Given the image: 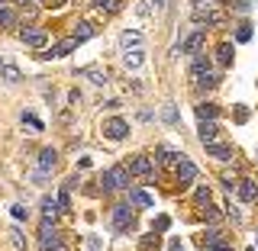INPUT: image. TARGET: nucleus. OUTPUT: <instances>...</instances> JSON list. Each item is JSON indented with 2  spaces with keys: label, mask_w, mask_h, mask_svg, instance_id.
Wrapping results in <instances>:
<instances>
[{
  "label": "nucleus",
  "mask_w": 258,
  "mask_h": 251,
  "mask_svg": "<svg viewBox=\"0 0 258 251\" xmlns=\"http://www.w3.org/2000/svg\"><path fill=\"white\" fill-rule=\"evenodd\" d=\"M161 116H165V123H168V126H181V116H177L174 103H165V107H161Z\"/></svg>",
  "instance_id": "nucleus-25"
},
{
  "label": "nucleus",
  "mask_w": 258,
  "mask_h": 251,
  "mask_svg": "<svg viewBox=\"0 0 258 251\" xmlns=\"http://www.w3.org/2000/svg\"><path fill=\"white\" fill-rule=\"evenodd\" d=\"M39 248L42 251H68L64 241H61V235H58V229H55V222L42 219V229H39Z\"/></svg>",
  "instance_id": "nucleus-1"
},
{
  "label": "nucleus",
  "mask_w": 258,
  "mask_h": 251,
  "mask_svg": "<svg viewBox=\"0 0 258 251\" xmlns=\"http://www.w3.org/2000/svg\"><path fill=\"white\" fill-rule=\"evenodd\" d=\"M216 61L220 64H232V42H223L216 48Z\"/></svg>",
  "instance_id": "nucleus-27"
},
{
  "label": "nucleus",
  "mask_w": 258,
  "mask_h": 251,
  "mask_svg": "<svg viewBox=\"0 0 258 251\" xmlns=\"http://www.w3.org/2000/svg\"><path fill=\"white\" fill-rule=\"evenodd\" d=\"M155 155H158V164H165V168H177V164H181V151H174V148H168V145H158V151H155Z\"/></svg>",
  "instance_id": "nucleus-13"
},
{
  "label": "nucleus",
  "mask_w": 258,
  "mask_h": 251,
  "mask_svg": "<svg viewBox=\"0 0 258 251\" xmlns=\"http://www.w3.org/2000/svg\"><path fill=\"white\" fill-rule=\"evenodd\" d=\"M48 7H64V0H52V4H48Z\"/></svg>",
  "instance_id": "nucleus-42"
},
{
  "label": "nucleus",
  "mask_w": 258,
  "mask_h": 251,
  "mask_svg": "<svg viewBox=\"0 0 258 251\" xmlns=\"http://www.w3.org/2000/svg\"><path fill=\"white\" fill-rule=\"evenodd\" d=\"M55 164H58V151H55V148H42V151H39V174L55 171Z\"/></svg>",
  "instance_id": "nucleus-15"
},
{
  "label": "nucleus",
  "mask_w": 258,
  "mask_h": 251,
  "mask_svg": "<svg viewBox=\"0 0 258 251\" xmlns=\"http://www.w3.org/2000/svg\"><path fill=\"white\" fill-rule=\"evenodd\" d=\"M207 251H210V248H207Z\"/></svg>",
  "instance_id": "nucleus-44"
},
{
  "label": "nucleus",
  "mask_w": 258,
  "mask_h": 251,
  "mask_svg": "<svg viewBox=\"0 0 258 251\" xmlns=\"http://www.w3.org/2000/svg\"><path fill=\"white\" fill-rule=\"evenodd\" d=\"M58 197H42V219L45 222H55V216H58Z\"/></svg>",
  "instance_id": "nucleus-19"
},
{
  "label": "nucleus",
  "mask_w": 258,
  "mask_h": 251,
  "mask_svg": "<svg viewBox=\"0 0 258 251\" xmlns=\"http://www.w3.org/2000/svg\"><path fill=\"white\" fill-rule=\"evenodd\" d=\"M13 4H23V7H26V4H42V0H13Z\"/></svg>",
  "instance_id": "nucleus-41"
},
{
  "label": "nucleus",
  "mask_w": 258,
  "mask_h": 251,
  "mask_svg": "<svg viewBox=\"0 0 258 251\" xmlns=\"http://www.w3.org/2000/svg\"><path fill=\"white\" fill-rule=\"evenodd\" d=\"M174 171H177V184H184V187L197 181V164H194L190 158H181V164H177Z\"/></svg>",
  "instance_id": "nucleus-8"
},
{
  "label": "nucleus",
  "mask_w": 258,
  "mask_h": 251,
  "mask_svg": "<svg viewBox=\"0 0 258 251\" xmlns=\"http://www.w3.org/2000/svg\"><path fill=\"white\" fill-rule=\"evenodd\" d=\"M216 116H220L216 103H197V119H216Z\"/></svg>",
  "instance_id": "nucleus-24"
},
{
  "label": "nucleus",
  "mask_w": 258,
  "mask_h": 251,
  "mask_svg": "<svg viewBox=\"0 0 258 251\" xmlns=\"http://www.w3.org/2000/svg\"><path fill=\"white\" fill-rule=\"evenodd\" d=\"M194 203H197V206H207L210 203V187H197V193H194Z\"/></svg>",
  "instance_id": "nucleus-32"
},
{
  "label": "nucleus",
  "mask_w": 258,
  "mask_h": 251,
  "mask_svg": "<svg viewBox=\"0 0 258 251\" xmlns=\"http://www.w3.org/2000/svg\"><path fill=\"white\" fill-rule=\"evenodd\" d=\"M78 45H81L78 39H75V36H68V39H61V42H55V45L42 55V58H48V61H52V58H64V55H71Z\"/></svg>",
  "instance_id": "nucleus-6"
},
{
  "label": "nucleus",
  "mask_w": 258,
  "mask_h": 251,
  "mask_svg": "<svg viewBox=\"0 0 258 251\" xmlns=\"http://www.w3.org/2000/svg\"><path fill=\"white\" fill-rule=\"evenodd\" d=\"M207 155L210 158H220V161H229L232 158V148H229V145H220V142H210L207 145Z\"/></svg>",
  "instance_id": "nucleus-20"
},
{
  "label": "nucleus",
  "mask_w": 258,
  "mask_h": 251,
  "mask_svg": "<svg viewBox=\"0 0 258 251\" xmlns=\"http://www.w3.org/2000/svg\"><path fill=\"white\" fill-rule=\"evenodd\" d=\"M10 213H13V219H26V209H23L20 203H16V206H10Z\"/></svg>",
  "instance_id": "nucleus-38"
},
{
  "label": "nucleus",
  "mask_w": 258,
  "mask_h": 251,
  "mask_svg": "<svg viewBox=\"0 0 258 251\" xmlns=\"http://www.w3.org/2000/svg\"><path fill=\"white\" fill-rule=\"evenodd\" d=\"M207 248L210 251H232V241H226V235L220 229H210L207 232Z\"/></svg>",
  "instance_id": "nucleus-11"
},
{
  "label": "nucleus",
  "mask_w": 258,
  "mask_h": 251,
  "mask_svg": "<svg viewBox=\"0 0 258 251\" xmlns=\"http://www.w3.org/2000/svg\"><path fill=\"white\" fill-rule=\"evenodd\" d=\"M100 184H103V190H126L129 187V168L116 164V168H110V171H103Z\"/></svg>",
  "instance_id": "nucleus-2"
},
{
  "label": "nucleus",
  "mask_w": 258,
  "mask_h": 251,
  "mask_svg": "<svg viewBox=\"0 0 258 251\" xmlns=\"http://www.w3.org/2000/svg\"><path fill=\"white\" fill-rule=\"evenodd\" d=\"M20 119H23V126H29V129H32V132H42V123H39V119L32 116V113H23Z\"/></svg>",
  "instance_id": "nucleus-31"
},
{
  "label": "nucleus",
  "mask_w": 258,
  "mask_h": 251,
  "mask_svg": "<svg viewBox=\"0 0 258 251\" xmlns=\"http://www.w3.org/2000/svg\"><path fill=\"white\" fill-rule=\"evenodd\" d=\"M236 193H239L242 203H255L258 200V184L252 181V177H242V181L236 184Z\"/></svg>",
  "instance_id": "nucleus-7"
},
{
  "label": "nucleus",
  "mask_w": 258,
  "mask_h": 251,
  "mask_svg": "<svg viewBox=\"0 0 258 251\" xmlns=\"http://www.w3.org/2000/svg\"><path fill=\"white\" fill-rule=\"evenodd\" d=\"M78 77H87V80H91V84H97V87L110 84V74H107L103 68H97V64H94V68H81V71H78Z\"/></svg>",
  "instance_id": "nucleus-14"
},
{
  "label": "nucleus",
  "mask_w": 258,
  "mask_h": 251,
  "mask_svg": "<svg viewBox=\"0 0 258 251\" xmlns=\"http://www.w3.org/2000/svg\"><path fill=\"white\" fill-rule=\"evenodd\" d=\"M113 229L116 232H133L136 229V216H133V209H129L126 203L113 206Z\"/></svg>",
  "instance_id": "nucleus-3"
},
{
  "label": "nucleus",
  "mask_w": 258,
  "mask_h": 251,
  "mask_svg": "<svg viewBox=\"0 0 258 251\" xmlns=\"http://www.w3.org/2000/svg\"><path fill=\"white\" fill-rule=\"evenodd\" d=\"M129 203H136V206H155V200H152V193H145V190H129Z\"/></svg>",
  "instance_id": "nucleus-23"
},
{
  "label": "nucleus",
  "mask_w": 258,
  "mask_h": 251,
  "mask_svg": "<svg viewBox=\"0 0 258 251\" xmlns=\"http://www.w3.org/2000/svg\"><path fill=\"white\" fill-rule=\"evenodd\" d=\"M94 7L100 13H116L119 10V0H94Z\"/></svg>",
  "instance_id": "nucleus-28"
},
{
  "label": "nucleus",
  "mask_w": 258,
  "mask_h": 251,
  "mask_svg": "<svg viewBox=\"0 0 258 251\" xmlns=\"http://www.w3.org/2000/svg\"><path fill=\"white\" fill-rule=\"evenodd\" d=\"M0 26H16V13L10 7H0Z\"/></svg>",
  "instance_id": "nucleus-30"
},
{
  "label": "nucleus",
  "mask_w": 258,
  "mask_h": 251,
  "mask_svg": "<svg viewBox=\"0 0 258 251\" xmlns=\"http://www.w3.org/2000/svg\"><path fill=\"white\" fill-rule=\"evenodd\" d=\"M129 174H139V177H152V161L145 158V155H133L129 158Z\"/></svg>",
  "instance_id": "nucleus-10"
},
{
  "label": "nucleus",
  "mask_w": 258,
  "mask_h": 251,
  "mask_svg": "<svg viewBox=\"0 0 258 251\" xmlns=\"http://www.w3.org/2000/svg\"><path fill=\"white\" fill-rule=\"evenodd\" d=\"M168 251H184V245H181V241L174 238V241H171V248H168Z\"/></svg>",
  "instance_id": "nucleus-40"
},
{
  "label": "nucleus",
  "mask_w": 258,
  "mask_h": 251,
  "mask_svg": "<svg viewBox=\"0 0 258 251\" xmlns=\"http://www.w3.org/2000/svg\"><path fill=\"white\" fill-rule=\"evenodd\" d=\"M58 203H61V209H71V197H68V187H64V190L58 193Z\"/></svg>",
  "instance_id": "nucleus-36"
},
{
  "label": "nucleus",
  "mask_w": 258,
  "mask_h": 251,
  "mask_svg": "<svg viewBox=\"0 0 258 251\" xmlns=\"http://www.w3.org/2000/svg\"><path fill=\"white\" fill-rule=\"evenodd\" d=\"M139 45H142V32L126 29L123 36H119V48H123V52H133V48H139Z\"/></svg>",
  "instance_id": "nucleus-18"
},
{
  "label": "nucleus",
  "mask_w": 258,
  "mask_h": 251,
  "mask_svg": "<svg viewBox=\"0 0 258 251\" xmlns=\"http://www.w3.org/2000/svg\"><path fill=\"white\" fill-rule=\"evenodd\" d=\"M142 248H145V251L158 248V235H155V238H152V235H145V238H142Z\"/></svg>",
  "instance_id": "nucleus-37"
},
{
  "label": "nucleus",
  "mask_w": 258,
  "mask_h": 251,
  "mask_svg": "<svg viewBox=\"0 0 258 251\" xmlns=\"http://www.w3.org/2000/svg\"><path fill=\"white\" fill-rule=\"evenodd\" d=\"M20 39H23V45H29V48H42L48 42V32L39 29V26H26L20 32Z\"/></svg>",
  "instance_id": "nucleus-5"
},
{
  "label": "nucleus",
  "mask_w": 258,
  "mask_h": 251,
  "mask_svg": "<svg viewBox=\"0 0 258 251\" xmlns=\"http://www.w3.org/2000/svg\"><path fill=\"white\" fill-rule=\"evenodd\" d=\"M236 39H239V42H248V39H252V26H248V23H242L239 32H236Z\"/></svg>",
  "instance_id": "nucleus-33"
},
{
  "label": "nucleus",
  "mask_w": 258,
  "mask_h": 251,
  "mask_svg": "<svg viewBox=\"0 0 258 251\" xmlns=\"http://www.w3.org/2000/svg\"><path fill=\"white\" fill-rule=\"evenodd\" d=\"M226 20L223 10H204V13H194V23L197 26H220V23Z\"/></svg>",
  "instance_id": "nucleus-12"
},
{
  "label": "nucleus",
  "mask_w": 258,
  "mask_h": 251,
  "mask_svg": "<svg viewBox=\"0 0 258 251\" xmlns=\"http://www.w3.org/2000/svg\"><path fill=\"white\" fill-rule=\"evenodd\" d=\"M171 229V219H168V216H158L155 219V232H168Z\"/></svg>",
  "instance_id": "nucleus-35"
},
{
  "label": "nucleus",
  "mask_w": 258,
  "mask_h": 251,
  "mask_svg": "<svg viewBox=\"0 0 258 251\" xmlns=\"http://www.w3.org/2000/svg\"><path fill=\"white\" fill-rule=\"evenodd\" d=\"M94 32H97V29H94V23H87V20H81V23H78V26H75V32H71V36H75V39H78V42H87V39H91V36H94Z\"/></svg>",
  "instance_id": "nucleus-21"
},
{
  "label": "nucleus",
  "mask_w": 258,
  "mask_h": 251,
  "mask_svg": "<svg viewBox=\"0 0 258 251\" xmlns=\"http://www.w3.org/2000/svg\"><path fill=\"white\" fill-rule=\"evenodd\" d=\"M194 84H197V87H207V91H210V87L220 84V77H216L213 71H207V74H197V77H194Z\"/></svg>",
  "instance_id": "nucleus-26"
},
{
  "label": "nucleus",
  "mask_w": 258,
  "mask_h": 251,
  "mask_svg": "<svg viewBox=\"0 0 258 251\" xmlns=\"http://www.w3.org/2000/svg\"><path fill=\"white\" fill-rule=\"evenodd\" d=\"M100 132L107 135L110 142H119V139H126V135H129V123H126L123 116H113V119H107V123H103Z\"/></svg>",
  "instance_id": "nucleus-4"
},
{
  "label": "nucleus",
  "mask_w": 258,
  "mask_h": 251,
  "mask_svg": "<svg viewBox=\"0 0 258 251\" xmlns=\"http://www.w3.org/2000/svg\"><path fill=\"white\" fill-rule=\"evenodd\" d=\"M10 235H13V245H16V248H20V251H26V238H23V232H20V229H13Z\"/></svg>",
  "instance_id": "nucleus-34"
},
{
  "label": "nucleus",
  "mask_w": 258,
  "mask_h": 251,
  "mask_svg": "<svg viewBox=\"0 0 258 251\" xmlns=\"http://www.w3.org/2000/svg\"><path fill=\"white\" fill-rule=\"evenodd\" d=\"M204 10H220V0H194V13H204Z\"/></svg>",
  "instance_id": "nucleus-29"
},
{
  "label": "nucleus",
  "mask_w": 258,
  "mask_h": 251,
  "mask_svg": "<svg viewBox=\"0 0 258 251\" xmlns=\"http://www.w3.org/2000/svg\"><path fill=\"white\" fill-rule=\"evenodd\" d=\"M245 119H248V110L239 107V110H236V123H245Z\"/></svg>",
  "instance_id": "nucleus-39"
},
{
  "label": "nucleus",
  "mask_w": 258,
  "mask_h": 251,
  "mask_svg": "<svg viewBox=\"0 0 258 251\" xmlns=\"http://www.w3.org/2000/svg\"><path fill=\"white\" fill-rule=\"evenodd\" d=\"M204 39H207V29H194L190 36H187V42H184V52H187V55H200Z\"/></svg>",
  "instance_id": "nucleus-16"
},
{
  "label": "nucleus",
  "mask_w": 258,
  "mask_h": 251,
  "mask_svg": "<svg viewBox=\"0 0 258 251\" xmlns=\"http://www.w3.org/2000/svg\"><path fill=\"white\" fill-rule=\"evenodd\" d=\"M0 80H7V84H20V80H23V71L16 68L10 58H0Z\"/></svg>",
  "instance_id": "nucleus-9"
},
{
  "label": "nucleus",
  "mask_w": 258,
  "mask_h": 251,
  "mask_svg": "<svg viewBox=\"0 0 258 251\" xmlns=\"http://www.w3.org/2000/svg\"><path fill=\"white\" fill-rule=\"evenodd\" d=\"M123 61H126V68H129V71H136V68H139V64L145 61V52H142V48H133V52H126V55H123Z\"/></svg>",
  "instance_id": "nucleus-22"
},
{
  "label": "nucleus",
  "mask_w": 258,
  "mask_h": 251,
  "mask_svg": "<svg viewBox=\"0 0 258 251\" xmlns=\"http://www.w3.org/2000/svg\"><path fill=\"white\" fill-rule=\"evenodd\" d=\"M216 135H220V129H216V119H200V142L210 145V142H216Z\"/></svg>",
  "instance_id": "nucleus-17"
},
{
  "label": "nucleus",
  "mask_w": 258,
  "mask_h": 251,
  "mask_svg": "<svg viewBox=\"0 0 258 251\" xmlns=\"http://www.w3.org/2000/svg\"><path fill=\"white\" fill-rule=\"evenodd\" d=\"M161 4H165V0H155V7H161Z\"/></svg>",
  "instance_id": "nucleus-43"
}]
</instances>
